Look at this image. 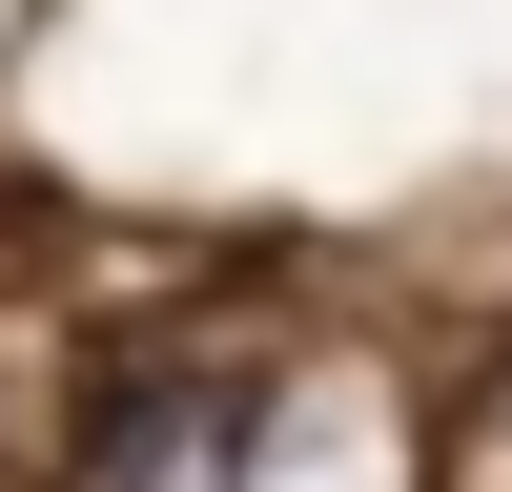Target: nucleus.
<instances>
[{"instance_id":"1","label":"nucleus","mask_w":512,"mask_h":492,"mask_svg":"<svg viewBox=\"0 0 512 492\" xmlns=\"http://www.w3.org/2000/svg\"><path fill=\"white\" fill-rule=\"evenodd\" d=\"M246 431H267L246 369H164V390L103 431V492H246Z\"/></svg>"}]
</instances>
